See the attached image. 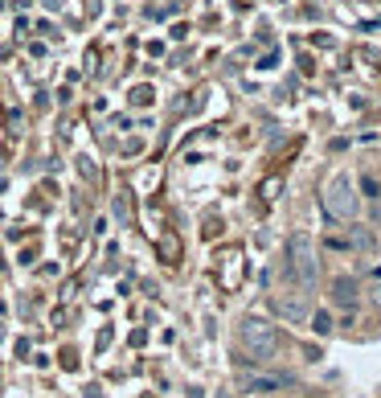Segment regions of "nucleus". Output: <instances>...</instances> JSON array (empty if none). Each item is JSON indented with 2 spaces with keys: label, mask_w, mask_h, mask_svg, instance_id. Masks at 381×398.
Segmentation results:
<instances>
[{
  "label": "nucleus",
  "mask_w": 381,
  "mask_h": 398,
  "mask_svg": "<svg viewBox=\"0 0 381 398\" xmlns=\"http://www.w3.org/2000/svg\"><path fill=\"white\" fill-rule=\"evenodd\" d=\"M283 271H287L300 288H308V284L316 279V251H312V238H308V234H291V238H287V263H283Z\"/></svg>",
  "instance_id": "1"
},
{
  "label": "nucleus",
  "mask_w": 381,
  "mask_h": 398,
  "mask_svg": "<svg viewBox=\"0 0 381 398\" xmlns=\"http://www.w3.org/2000/svg\"><path fill=\"white\" fill-rule=\"evenodd\" d=\"M242 345H246L250 358H259V362L275 358V349H279L275 325H267V321H246V325H242Z\"/></svg>",
  "instance_id": "2"
},
{
  "label": "nucleus",
  "mask_w": 381,
  "mask_h": 398,
  "mask_svg": "<svg viewBox=\"0 0 381 398\" xmlns=\"http://www.w3.org/2000/svg\"><path fill=\"white\" fill-rule=\"evenodd\" d=\"M345 189H349V185H345V177H337V181H332V193L324 197V206H328V214H332V218H353V210H357V206H353V197H345Z\"/></svg>",
  "instance_id": "3"
},
{
  "label": "nucleus",
  "mask_w": 381,
  "mask_h": 398,
  "mask_svg": "<svg viewBox=\"0 0 381 398\" xmlns=\"http://www.w3.org/2000/svg\"><path fill=\"white\" fill-rule=\"evenodd\" d=\"M283 386H287V378H279V374H250V378H246V390H254V395L283 390Z\"/></svg>",
  "instance_id": "4"
},
{
  "label": "nucleus",
  "mask_w": 381,
  "mask_h": 398,
  "mask_svg": "<svg viewBox=\"0 0 381 398\" xmlns=\"http://www.w3.org/2000/svg\"><path fill=\"white\" fill-rule=\"evenodd\" d=\"M332 300L345 304V308H353V304H357V284H353V279H337V284H332Z\"/></svg>",
  "instance_id": "5"
},
{
  "label": "nucleus",
  "mask_w": 381,
  "mask_h": 398,
  "mask_svg": "<svg viewBox=\"0 0 381 398\" xmlns=\"http://www.w3.org/2000/svg\"><path fill=\"white\" fill-rule=\"evenodd\" d=\"M312 329H316L320 337H324V333H332V316H328V312H316V316H312Z\"/></svg>",
  "instance_id": "6"
},
{
  "label": "nucleus",
  "mask_w": 381,
  "mask_h": 398,
  "mask_svg": "<svg viewBox=\"0 0 381 398\" xmlns=\"http://www.w3.org/2000/svg\"><path fill=\"white\" fill-rule=\"evenodd\" d=\"M361 189H365L369 197H378V181H373V177H365V181H361Z\"/></svg>",
  "instance_id": "7"
}]
</instances>
